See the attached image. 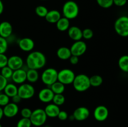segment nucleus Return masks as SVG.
Here are the masks:
<instances>
[{
  "instance_id": "dca6fc26",
  "label": "nucleus",
  "mask_w": 128,
  "mask_h": 127,
  "mask_svg": "<svg viewBox=\"0 0 128 127\" xmlns=\"http://www.w3.org/2000/svg\"><path fill=\"white\" fill-rule=\"evenodd\" d=\"M4 116L7 118H13L18 115L19 112V107L18 104L10 102L2 108Z\"/></svg>"
},
{
  "instance_id": "473e14b6",
  "label": "nucleus",
  "mask_w": 128,
  "mask_h": 127,
  "mask_svg": "<svg viewBox=\"0 0 128 127\" xmlns=\"http://www.w3.org/2000/svg\"><path fill=\"white\" fill-rule=\"evenodd\" d=\"M8 48L7 39L0 36V54H5Z\"/></svg>"
},
{
  "instance_id": "c9c22d12",
  "label": "nucleus",
  "mask_w": 128,
  "mask_h": 127,
  "mask_svg": "<svg viewBox=\"0 0 128 127\" xmlns=\"http://www.w3.org/2000/svg\"><path fill=\"white\" fill-rule=\"evenodd\" d=\"M20 113H21V115L22 117V118H30L31 115V113H32V110L30 108L25 107V108H23L21 109Z\"/></svg>"
},
{
  "instance_id": "9b49d317",
  "label": "nucleus",
  "mask_w": 128,
  "mask_h": 127,
  "mask_svg": "<svg viewBox=\"0 0 128 127\" xmlns=\"http://www.w3.org/2000/svg\"><path fill=\"white\" fill-rule=\"evenodd\" d=\"M90 115V111L87 107H80L74 110L72 117L74 120L77 121L86 120L89 118Z\"/></svg>"
},
{
  "instance_id": "7c9ffc66",
  "label": "nucleus",
  "mask_w": 128,
  "mask_h": 127,
  "mask_svg": "<svg viewBox=\"0 0 128 127\" xmlns=\"http://www.w3.org/2000/svg\"><path fill=\"white\" fill-rule=\"evenodd\" d=\"M32 123L30 118H21L16 124V127H31Z\"/></svg>"
},
{
  "instance_id": "c85d7f7f",
  "label": "nucleus",
  "mask_w": 128,
  "mask_h": 127,
  "mask_svg": "<svg viewBox=\"0 0 128 127\" xmlns=\"http://www.w3.org/2000/svg\"><path fill=\"white\" fill-rule=\"evenodd\" d=\"M48 12V9L47 7L42 5L38 6L35 9V12L36 15L40 17H45Z\"/></svg>"
},
{
  "instance_id": "7ed1b4c3",
  "label": "nucleus",
  "mask_w": 128,
  "mask_h": 127,
  "mask_svg": "<svg viewBox=\"0 0 128 127\" xmlns=\"http://www.w3.org/2000/svg\"><path fill=\"white\" fill-rule=\"evenodd\" d=\"M72 84L74 88L79 92H85L91 87L90 77L84 73H80L75 76Z\"/></svg>"
},
{
  "instance_id": "a878e982",
  "label": "nucleus",
  "mask_w": 128,
  "mask_h": 127,
  "mask_svg": "<svg viewBox=\"0 0 128 127\" xmlns=\"http://www.w3.org/2000/svg\"><path fill=\"white\" fill-rule=\"evenodd\" d=\"M118 65L121 70L128 72V55H124L119 59Z\"/></svg>"
},
{
  "instance_id": "39448f33",
  "label": "nucleus",
  "mask_w": 128,
  "mask_h": 127,
  "mask_svg": "<svg viewBox=\"0 0 128 127\" xmlns=\"http://www.w3.org/2000/svg\"><path fill=\"white\" fill-rule=\"evenodd\" d=\"M114 27L116 33L121 37L128 36V16H122L116 20Z\"/></svg>"
},
{
  "instance_id": "0eeeda50",
  "label": "nucleus",
  "mask_w": 128,
  "mask_h": 127,
  "mask_svg": "<svg viewBox=\"0 0 128 127\" xmlns=\"http://www.w3.org/2000/svg\"><path fill=\"white\" fill-rule=\"evenodd\" d=\"M75 73L70 68H65L60 70L58 73V81L64 85L72 84L75 78Z\"/></svg>"
},
{
  "instance_id": "ddd939ff",
  "label": "nucleus",
  "mask_w": 128,
  "mask_h": 127,
  "mask_svg": "<svg viewBox=\"0 0 128 127\" xmlns=\"http://www.w3.org/2000/svg\"><path fill=\"white\" fill-rule=\"evenodd\" d=\"M18 46L21 51L26 52L32 51L35 46L34 41L30 37H23L18 42Z\"/></svg>"
},
{
  "instance_id": "f257e3e1",
  "label": "nucleus",
  "mask_w": 128,
  "mask_h": 127,
  "mask_svg": "<svg viewBox=\"0 0 128 127\" xmlns=\"http://www.w3.org/2000/svg\"><path fill=\"white\" fill-rule=\"evenodd\" d=\"M46 64V57L40 51H31L26 59V64L29 69H41Z\"/></svg>"
},
{
  "instance_id": "9d476101",
  "label": "nucleus",
  "mask_w": 128,
  "mask_h": 127,
  "mask_svg": "<svg viewBox=\"0 0 128 127\" xmlns=\"http://www.w3.org/2000/svg\"><path fill=\"white\" fill-rule=\"evenodd\" d=\"M93 115L96 120L98 122H104L108 118V108L104 105L98 106L94 110Z\"/></svg>"
},
{
  "instance_id": "393cba45",
  "label": "nucleus",
  "mask_w": 128,
  "mask_h": 127,
  "mask_svg": "<svg viewBox=\"0 0 128 127\" xmlns=\"http://www.w3.org/2000/svg\"><path fill=\"white\" fill-rule=\"evenodd\" d=\"M50 88L54 94H62L65 91V85L59 81L52 83Z\"/></svg>"
},
{
  "instance_id": "f704fd0d",
  "label": "nucleus",
  "mask_w": 128,
  "mask_h": 127,
  "mask_svg": "<svg viewBox=\"0 0 128 127\" xmlns=\"http://www.w3.org/2000/svg\"><path fill=\"white\" fill-rule=\"evenodd\" d=\"M10 102V98L4 93H0V107H4Z\"/></svg>"
},
{
  "instance_id": "37998d69",
  "label": "nucleus",
  "mask_w": 128,
  "mask_h": 127,
  "mask_svg": "<svg viewBox=\"0 0 128 127\" xmlns=\"http://www.w3.org/2000/svg\"><path fill=\"white\" fill-rule=\"evenodd\" d=\"M4 11V4L1 0H0V15Z\"/></svg>"
},
{
  "instance_id": "4468645a",
  "label": "nucleus",
  "mask_w": 128,
  "mask_h": 127,
  "mask_svg": "<svg viewBox=\"0 0 128 127\" xmlns=\"http://www.w3.org/2000/svg\"><path fill=\"white\" fill-rule=\"evenodd\" d=\"M11 80L15 84L21 85L26 81V70L21 68L13 71Z\"/></svg>"
},
{
  "instance_id": "4be33fe9",
  "label": "nucleus",
  "mask_w": 128,
  "mask_h": 127,
  "mask_svg": "<svg viewBox=\"0 0 128 127\" xmlns=\"http://www.w3.org/2000/svg\"><path fill=\"white\" fill-rule=\"evenodd\" d=\"M56 28L61 32H64L68 30L70 27V20L64 17H61L56 23Z\"/></svg>"
},
{
  "instance_id": "c756f323",
  "label": "nucleus",
  "mask_w": 128,
  "mask_h": 127,
  "mask_svg": "<svg viewBox=\"0 0 128 127\" xmlns=\"http://www.w3.org/2000/svg\"><path fill=\"white\" fill-rule=\"evenodd\" d=\"M12 73H13V70L11 68H10L8 65L1 68V73H0V74L7 80L11 78Z\"/></svg>"
},
{
  "instance_id": "a211bd4d",
  "label": "nucleus",
  "mask_w": 128,
  "mask_h": 127,
  "mask_svg": "<svg viewBox=\"0 0 128 127\" xmlns=\"http://www.w3.org/2000/svg\"><path fill=\"white\" fill-rule=\"evenodd\" d=\"M68 34L70 38L74 41H80L82 39V30L76 26L70 27L68 30Z\"/></svg>"
},
{
  "instance_id": "2eb2a0df",
  "label": "nucleus",
  "mask_w": 128,
  "mask_h": 127,
  "mask_svg": "<svg viewBox=\"0 0 128 127\" xmlns=\"http://www.w3.org/2000/svg\"><path fill=\"white\" fill-rule=\"evenodd\" d=\"M54 93L52 92L50 87L43 88L39 92L38 98L41 102L44 103H50L52 102Z\"/></svg>"
},
{
  "instance_id": "e433bc0d",
  "label": "nucleus",
  "mask_w": 128,
  "mask_h": 127,
  "mask_svg": "<svg viewBox=\"0 0 128 127\" xmlns=\"http://www.w3.org/2000/svg\"><path fill=\"white\" fill-rule=\"evenodd\" d=\"M8 59L5 54H0V69L7 65Z\"/></svg>"
},
{
  "instance_id": "79ce46f5",
  "label": "nucleus",
  "mask_w": 128,
  "mask_h": 127,
  "mask_svg": "<svg viewBox=\"0 0 128 127\" xmlns=\"http://www.w3.org/2000/svg\"><path fill=\"white\" fill-rule=\"evenodd\" d=\"M11 98V100H12V102L16 103V104H18V103L21 102V100H22L21 98H20V97L18 94L12 97V98Z\"/></svg>"
},
{
  "instance_id": "72a5a7b5",
  "label": "nucleus",
  "mask_w": 128,
  "mask_h": 127,
  "mask_svg": "<svg viewBox=\"0 0 128 127\" xmlns=\"http://www.w3.org/2000/svg\"><path fill=\"white\" fill-rule=\"evenodd\" d=\"M82 38L86 40H90L94 36V32L91 29L86 28L82 30Z\"/></svg>"
},
{
  "instance_id": "423d86ee",
  "label": "nucleus",
  "mask_w": 128,
  "mask_h": 127,
  "mask_svg": "<svg viewBox=\"0 0 128 127\" xmlns=\"http://www.w3.org/2000/svg\"><path fill=\"white\" fill-rule=\"evenodd\" d=\"M58 71L54 68L50 67L43 70L41 75V80L42 83L47 86H51L58 81Z\"/></svg>"
},
{
  "instance_id": "2f4dec72",
  "label": "nucleus",
  "mask_w": 128,
  "mask_h": 127,
  "mask_svg": "<svg viewBox=\"0 0 128 127\" xmlns=\"http://www.w3.org/2000/svg\"><path fill=\"white\" fill-rule=\"evenodd\" d=\"M97 4L101 7L108 9L111 7L113 4V0H96Z\"/></svg>"
},
{
  "instance_id": "6ab92c4d",
  "label": "nucleus",
  "mask_w": 128,
  "mask_h": 127,
  "mask_svg": "<svg viewBox=\"0 0 128 127\" xmlns=\"http://www.w3.org/2000/svg\"><path fill=\"white\" fill-rule=\"evenodd\" d=\"M44 110V112L47 117H50V118H56V117H57L60 110H61L60 107L54 104L53 103H48L45 107Z\"/></svg>"
},
{
  "instance_id": "20e7f679",
  "label": "nucleus",
  "mask_w": 128,
  "mask_h": 127,
  "mask_svg": "<svg viewBox=\"0 0 128 127\" xmlns=\"http://www.w3.org/2000/svg\"><path fill=\"white\" fill-rule=\"evenodd\" d=\"M47 115L42 108H38L32 111V113L30 119L31 120L32 125L36 127H41L44 125L47 120Z\"/></svg>"
},
{
  "instance_id": "a19ab883",
  "label": "nucleus",
  "mask_w": 128,
  "mask_h": 127,
  "mask_svg": "<svg viewBox=\"0 0 128 127\" xmlns=\"http://www.w3.org/2000/svg\"><path fill=\"white\" fill-rule=\"evenodd\" d=\"M69 60H70V62L71 63V64L72 65H77L80 61L79 57L76 56H72V55L70 57Z\"/></svg>"
},
{
  "instance_id": "c03bdc74",
  "label": "nucleus",
  "mask_w": 128,
  "mask_h": 127,
  "mask_svg": "<svg viewBox=\"0 0 128 127\" xmlns=\"http://www.w3.org/2000/svg\"><path fill=\"white\" fill-rule=\"evenodd\" d=\"M4 116V113H3V110H2V108H1L0 107V120Z\"/></svg>"
},
{
  "instance_id": "bb28decb",
  "label": "nucleus",
  "mask_w": 128,
  "mask_h": 127,
  "mask_svg": "<svg viewBox=\"0 0 128 127\" xmlns=\"http://www.w3.org/2000/svg\"><path fill=\"white\" fill-rule=\"evenodd\" d=\"M90 82L91 87H98L102 85L103 82V78L101 75H94L90 77Z\"/></svg>"
},
{
  "instance_id": "a18cd8bd",
  "label": "nucleus",
  "mask_w": 128,
  "mask_h": 127,
  "mask_svg": "<svg viewBox=\"0 0 128 127\" xmlns=\"http://www.w3.org/2000/svg\"><path fill=\"white\" fill-rule=\"evenodd\" d=\"M0 127H2V125H1V123H0Z\"/></svg>"
},
{
  "instance_id": "412c9836",
  "label": "nucleus",
  "mask_w": 128,
  "mask_h": 127,
  "mask_svg": "<svg viewBox=\"0 0 128 127\" xmlns=\"http://www.w3.org/2000/svg\"><path fill=\"white\" fill-rule=\"evenodd\" d=\"M56 56L60 59L62 60V61H67V60H69L72 54H71V51L69 47L62 46V47H60L57 50Z\"/></svg>"
},
{
  "instance_id": "5701e85b",
  "label": "nucleus",
  "mask_w": 128,
  "mask_h": 127,
  "mask_svg": "<svg viewBox=\"0 0 128 127\" xmlns=\"http://www.w3.org/2000/svg\"><path fill=\"white\" fill-rule=\"evenodd\" d=\"M18 87L15 83H8L3 91L4 93L11 98L18 94Z\"/></svg>"
},
{
  "instance_id": "1a4fd4ad",
  "label": "nucleus",
  "mask_w": 128,
  "mask_h": 127,
  "mask_svg": "<svg viewBox=\"0 0 128 127\" xmlns=\"http://www.w3.org/2000/svg\"><path fill=\"white\" fill-rule=\"evenodd\" d=\"M70 49L72 56H76L80 57L85 54L87 50V45L84 41L80 40L74 41Z\"/></svg>"
},
{
  "instance_id": "ea45409f",
  "label": "nucleus",
  "mask_w": 128,
  "mask_h": 127,
  "mask_svg": "<svg viewBox=\"0 0 128 127\" xmlns=\"http://www.w3.org/2000/svg\"><path fill=\"white\" fill-rule=\"evenodd\" d=\"M127 0H113V4L119 7H122L126 5Z\"/></svg>"
},
{
  "instance_id": "f3484780",
  "label": "nucleus",
  "mask_w": 128,
  "mask_h": 127,
  "mask_svg": "<svg viewBox=\"0 0 128 127\" xmlns=\"http://www.w3.org/2000/svg\"><path fill=\"white\" fill-rule=\"evenodd\" d=\"M12 26L8 21H2L0 23V36L7 39L12 34Z\"/></svg>"
},
{
  "instance_id": "cd10ccee",
  "label": "nucleus",
  "mask_w": 128,
  "mask_h": 127,
  "mask_svg": "<svg viewBox=\"0 0 128 127\" xmlns=\"http://www.w3.org/2000/svg\"><path fill=\"white\" fill-rule=\"evenodd\" d=\"M65 100L66 98L63 94H54L52 102L54 104L60 107L65 103Z\"/></svg>"
},
{
  "instance_id": "58836bf2",
  "label": "nucleus",
  "mask_w": 128,
  "mask_h": 127,
  "mask_svg": "<svg viewBox=\"0 0 128 127\" xmlns=\"http://www.w3.org/2000/svg\"><path fill=\"white\" fill-rule=\"evenodd\" d=\"M58 118L59 120L61 121H65L68 118V113L64 110H60V113H59L58 115Z\"/></svg>"
},
{
  "instance_id": "b1692460",
  "label": "nucleus",
  "mask_w": 128,
  "mask_h": 127,
  "mask_svg": "<svg viewBox=\"0 0 128 127\" xmlns=\"http://www.w3.org/2000/svg\"><path fill=\"white\" fill-rule=\"evenodd\" d=\"M40 78V74L37 70L29 69L26 70V80L30 83L37 82Z\"/></svg>"
},
{
  "instance_id": "f8f14e48",
  "label": "nucleus",
  "mask_w": 128,
  "mask_h": 127,
  "mask_svg": "<svg viewBox=\"0 0 128 127\" xmlns=\"http://www.w3.org/2000/svg\"><path fill=\"white\" fill-rule=\"evenodd\" d=\"M7 65L12 70L22 68L24 65V61L21 57L19 56H12L8 59Z\"/></svg>"
},
{
  "instance_id": "6e6552de",
  "label": "nucleus",
  "mask_w": 128,
  "mask_h": 127,
  "mask_svg": "<svg viewBox=\"0 0 128 127\" xmlns=\"http://www.w3.org/2000/svg\"><path fill=\"white\" fill-rule=\"evenodd\" d=\"M35 94V88L31 83H24L20 85L18 89V95L22 100H28Z\"/></svg>"
},
{
  "instance_id": "f03ea898",
  "label": "nucleus",
  "mask_w": 128,
  "mask_h": 127,
  "mask_svg": "<svg viewBox=\"0 0 128 127\" xmlns=\"http://www.w3.org/2000/svg\"><path fill=\"white\" fill-rule=\"evenodd\" d=\"M80 13V7L78 4L74 1H68L62 6V14L63 17L69 20L76 18Z\"/></svg>"
},
{
  "instance_id": "4c0bfd02",
  "label": "nucleus",
  "mask_w": 128,
  "mask_h": 127,
  "mask_svg": "<svg viewBox=\"0 0 128 127\" xmlns=\"http://www.w3.org/2000/svg\"><path fill=\"white\" fill-rule=\"evenodd\" d=\"M8 83V80L6 78H5L4 77H2L0 74V92L4 90V89L5 87H6Z\"/></svg>"
},
{
  "instance_id": "aec40b11",
  "label": "nucleus",
  "mask_w": 128,
  "mask_h": 127,
  "mask_svg": "<svg viewBox=\"0 0 128 127\" xmlns=\"http://www.w3.org/2000/svg\"><path fill=\"white\" fill-rule=\"evenodd\" d=\"M61 17V14L60 11L56 9H52L48 11L44 18L49 23L56 24Z\"/></svg>"
}]
</instances>
